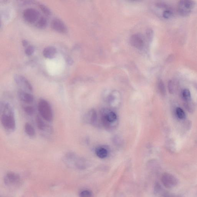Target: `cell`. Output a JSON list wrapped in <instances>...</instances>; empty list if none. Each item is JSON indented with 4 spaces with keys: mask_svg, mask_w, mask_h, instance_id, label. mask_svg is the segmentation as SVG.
I'll return each instance as SVG.
<instances>
[{
    "mask_svg": "<svg viewBox=\"0 0 197 197\" xmlns=\"http://www.w3.org/2000/svg\"><path fill=\"white\" fill-rule=\"evenodd\" d=\"M176 115L178 118L183 119L185 118V112L180 108H177L176 109Z\"/></svg>",
    "mask_w": 197,
    "mask_h": 197,
    "instance_id": "obj_21",
    "label": "cell"
},
{
    "mask_svg": "<svg viewBox=\"0 0 197 197\" xmlns=\"http://www.w3.org/2000/svg\"><path fill=\"white\" fill-rule=\"evenodd\" d=\"M14 81L17 85L27 91H32L33 88L29 81L22 75H16L14 77Z\"/></svg>",
    "mask_w": 197,
    "mask_h": 197,
    "instance_id": "obj_7",
    "label": "cell"
},
{
    "mask_svg": "<svg viewBox=\"0 0 197 197\" xmlns=\"http://www.w3.org/2000/svg\"><path fill=\"white\" fill-rule=\"evenodd\" d=\"M130 42L132 46L138 49L143 48L145 41L142 35L139 34H135L131 37Z\"/></svg>",
    "mask_w": 197,
    "mask_h": 197,
    "instance_id": "obj_9",
    "label": "cell"
},
{
    "mask_svg": "<svg viewBox=\"0 0 197 197\" xmlns=\"http://www.w3.org/2000/svg\"><path fill=\"white\" fill-rule=\"evenodd\" d=\"M162 190L161 185L159 183L155 184V194H158L161 192Z\"/></svg>",
    "mask_w": 197,
    "mask_h": 197,
    "instance_id": "obj_28",
    "label": "cell"
},
{
    "mask_svg": "<svg viewBox=\"0 0 197 197\" xmlns=\"http://www.w3.org/2000/svg\"><path fill=\"white\" fill-rule=\"evenodd\" d=\"M64 160L65 163L69 166H74L78 169H84L86 167L85 160L78 157L74 152H68L65 155Z\"/></svg>",
    "mask_w": 197,
    "mask_h": 197,
    "instance_id": "obj_2",
    "label": "cell"
},
{
    "mask_svg": "<svg viewBox=\"0 0 197 197\" xmlns=\"http://www.w3.org/2000/svg\"><path fill=\"white\" fill-rule=\"evenodd\" d=\"M24 128H25V132L29 136L33 137L35 135V130H34L33 127H32V125L28 123H26L25 124Z\"/></svg>",
    "mask_w": 197,
    "mask_h": 197,
    "instance_id": "obj_19",
    "label": "cell"
},
{
    "mask_svg": "<svg viewBox=\"0 0 197 197\" xmlns=\"http://www.w3.org/2000/svg\"><path fill=\"white\" fill-rule=\"evenodd\" d=\"M57 53V49L55 47L48 46L44 48L43 55L45 58L52 59L55 58Z\"/></svg>",
    "mask_w": 197,
    "mask_h": 197,
    "instance_id": "obj_13",
    "label": "cell"
},
{
    "mask_svg": "<svg viewBox=\"0 0 197 197\" xmlns=\"http://www.w3.org/2000/svg\"><path fill=\"white\" fill-rule=\"evenodd\" d=\"M24 109L25 113L29 115H33L35 111L33 107L30 106H25L24 107Z\"/></svg>",
    "mask_w": 197,
    "mask_h": 197,
    "instance_id": "obj_25",
    "label": "cell"
},
{
    "mask_svg": "<svg viewBox=\"0 0 197 197\" xmlns=\"http://www.w3.org/2000/svg\"><path fill=\"white\" fill-rule=\"evenodd\" d=\"M40 8H41V10L45 14V15H50L51 12L50 10L48 8V7L44 4H40L39 5Z\"/></svg>",
    "mask_w": 197,
    "mask_h": 197,
    "instance_id": "obj_23",
    "label": "cell"
},
{
    "mask_svg": "<svg viewBox=\"0 0 197 197\" xmlns=\"http://www.w3.org/2000/svg\"><path fill=\"white\" fill-rule=\"evenodd\" d=\"M121 99V95L119 92L114 91L109 95L108 101L111 107L116 108L119 106L120 104Z\"/></svg>",
    "mask_w": 197,
    "mask_h": 197,
    "instance_id": "obj_11",
    "label": "cell"
},
{
    "mask_svg": "<svg viewBox=\"0 0 197 197\" xmlns=\"http://www.w3.org/2000/svg\"><path fill=\"white\" fill-rule=\"evenodd\" d=\"M36 122L38 129L41 131H45L47 128H48L46 124L42 120L39 116H37L36 118Z\"/></svg>",
    "mask_w": 197,
    "mask_h": 197,
    "instance_id": "obj_17",
    "label": "cell"
},
{
    "mask_svg": "<svg viewBox=\"0 0 197 197\" xmlns=\"http://www.w3.org/2000/svg\"><path fill=\"white\" fill-rule=\"evenodd\" d=\"M152 34H153V33H152V31L151 30L148 29L147 31V37L149 40H151L152 39Z\"/></svg>",
    "mask_w": 197,
    "mask_h": 197,
    "instance_id": "obj_29",
    "label": "cell"
},
{
    "mask_svg": "<svg viewBox=\"0 0 197 197\" xmlns=\"http://www.w3.org/2000/svg\"><path fill=\"white\" fill-rule=\"evenodd\" d=\"M28 41H26V40H24V41H22V45H23L24 47L27 46L28 45Z\"/></svg>",
    "mask_w": 197,
    "mask_h": 197,
    "instance_id": "obj_31",
    "label": "cell"
},
{
    "mask_svg": "<svg viewBox=\"0 0 197 197\" xmlns=\"http://www.w3.org/2000/svg\"><path fill=\"white\" fill-rule=\"evenodd\" d=\"M48 25V20L44 17H41L38 20L36 24V26L40 28H45Z\"/></svg>",
    "mask_w": 197,
    "mask_h": 197,
    "instance_id": "obj_18",
    "label": "cell"
},
{
    "mask_svg": "<svg viewBox=\"0 0 197 197\" xmlns=\"http://www.w3.org/2000/svg\"><path fill=\"white\" fill-rule=\"evenodd\" d=\"M95 153L98 158L101 159H103L106 158L108 155V151L105 148H98L95 150Z\"/></svg>",
    "mask_w": 197,
    "mask_h": 197,
    "instance_id": "obj_16",
    "label": "cell"
},
{
    "mask_svg": "<svg viewBox=\"0 0 197 197\" xmlns=\"http://www.w3.org/2000/svg\"><path fill=\"white\" fill-rule=\"evenodd\" d=\"M97 119L96 111L94 109H91L85 115V122L90 124H94Z\"/></svg>",
    "mask_w": 197,
    "mask_h": 197,
    "instance_id": "obj_14",
    "label": "cell"
},
{
    "mask_svg": "<svg viewBox=\"0 0 197 197\" xmlns=\"http://www.w3.org/2000/svg\"><path fill=\"white\" fill-rule=\"evenodd\" d=\"M79 195V197H92V192L89 190H84L81 191Z\"/></svg>",
    "mask_w": 197,
    "mask_h": 197,
    "instance_id": "obj_22",
    "label": "cell"
},
{
    "mask_svg": "<svg viewBox=\"0 0 197 197\" xmlns=\"http://www.w3.org/2000/svg\"><path fill=\"white\" fill-rule=\"evenodd\" d=\"M20 181V177L19 175L14 172H8L4 178V182L6 185L10 186L18 185Z\"/></svg>",
    "mask_w": 197,
    "mask_h": 197,
    "instance_id": "obj_8",
    "label": "cell"
},
{
    "mask_svg": "<svg viewBox=\"0 0 197 197\" xmlns=\"http://www.w3.org/2000/svg\"><path fill=\"white\" fill-rule=\"evenodd\" d=\"M173 14V12L171 9H167L164 11L162 13V16L165 18H169L171 17Z\"/></svg>",
    "mask_w": 197,
    "mask_h": 197,
    "instance_id": "obj_26",
    "label": "cell"
},
{
    "mask_svg": "<svg viewBox=\"0 0 197 197\" xmlns=\"http://www.w3.org/2000/svg\"><path fill=\"white\" fill-rule=\"evenodd\" d=\"M158 88H159L160 92L161 95H165V90L164 83L161 80L158 83Z\"/></svg>",
    "mask_w": 197,
    "mask_h": 197,
    "instance_id": "obj_24",
    "label": "cell"
},
{
    "mask_svg": "<svg viewBox=\"0 0 197 197\" xmlns=\"http://www.w3.org/2000/svg\"><path fill=\"white\" fill-rule=\"evenodd\" d=\"M195 5V3L193 1L188 0L181 1L178 3V12L182 16H187L190 13Z\"/></svg>",
    "mask_w": 197,
    "mask_h": 197,
    "instance_id": "obj_4",
    "label": "cell"
},
{
    "mask_svg": "<svg viewBox=\"0 0 197 197\" xmlns=\"http://www.w3.org/2000/svg\"><path fill=\"white\" fill-rule=\"evenodd\" d=\"M1 121L4 128L8 130L13 131L15 128V121L12 107L5 102L0 105Z\"/></svg>",
    "mask_w": 197,
    "mask_h": 197,
    "instance_id": "obj_1",
    "label": "cell"
},
{
    "mask_svg": "<svg viewBox=\"0 0 197 197\" xmlns=\"http://www.w3.org/2000/svg\"><path fill=\"white\" fill-rule=\"evenodd\" d=\"M179 86V82L176 80H172L169 81L168 83L169 92L172 94L175 93L178 91Z\"/></svg>",
    "mask_w": 197,
    "mask_h": 197,
    "instance_id": "obj_15",
    "label": "cell"
},
{
    "mask_svg": "<svg viewBox=\"0 0 197 197\" xmlns=\"http://www.w3.org/2000/svg\"><path fill=\"white\" fill-rule=\"evenodd\" d=\"M68 62L70 65H72V64L71 63V62H72V61L71 60V59H69L68 60Z\"/></svg>",
    "mask_w": 197,
    "mask_h": 197,
    "instance_id": "obj_32",
    "label": "cell"
},
{
    "mask_svg": "<svg viewBox=\"0 0 197 197\" xmlns=\"http://www.w3.org/2000/svg\"><path fill=\"white\" fill-rule=\"evenodd\" d=\"M161 197H179L176 195H174V194L168 193V192H165L162 194Z\"/></svg>",
    "mask_w": 197,
    "mask_h": 197,
    "instance_id": "obj_30",
    "label": "cell"
},
{
    "mask_svg": "<svg viewBox=\"0 0 197 197\" xmlns=\"http://www.w3.org/2000/svg\"><path fill=\"white\" fill-rule=\"evenodd\" d=\"M39 12L35 8H26L23 13V18L26 22L32 24L38 20L39 17Z\"/></svg>",
    "mask_w": 197,
    "mask_h": 197,
    "instance_id": "obj_5",
    "label": "cell"
},
{
    "mask_svg": "<svg viewBox=\"0 0 197 197\" xmlns=\"http://www.w3.org/2000/svg\"><path fill=\"white\" fill-rule=\"evenodd\" d=\"M182 96L185 102H189L191 100V95L190 92L188 89L183 90L182 92Z\"/></svg>",
    "mask_w": 197,
    "mask_h": 197,
    "instance_id": "obj_20",
    "label": "cell"
},
{
    "mask_svg": "<svg viewBox=\"0 0 197 197\" xmlns=\"http://www.w3.org/2000/svg\"><path fill=\"white\" fill-rule=\"evenodd\" d=\"M38 109L41 116L45 120L50 122L52 119V112L51 107L48 101L43 99L40 100Z\"/></svg>",
    "mask_w": 197,
    "mask_h": 197,
    "instance_id": "obj_3",
    "label": "cell"
},
{
    "mask_svg": "<svg viewBox=\"0 0 197 197\" xmlns=\"http://www.w3.org/2000/svg\"><path fill=\"white\" fill-rule=\"evenodd\" d=\"M34 51H35V48H34V47L32 46V45H29L26 48L25 52L27 55L30 56V55H32L34 53Z\"/></svg>",
    "mask_w": 197,
    "mask_h": 197,
    "instance_id": "obj_27",
    "label": "cell"
},
{
    "mask_svg": "<svg viewBox=\"0 0 197 197\" xmlns=\"http://www.w3.org/2000/svg\"><path fill=\"white\" fill-rule=\"evenodd\" d=\"M161 180L164 186L168 189L175 188L178 183V179L175 176L166 172L162 175Z\"/></svg>",
    "mask_w": 197,
    "mask_h": 197,
    "instance_id": "obj_6",
    "label": "cell"
},
{
    "mask_svg": "<svg viewBox=\"0 0 197 197\" xmlns=\"http://www.w3.org/2000/svg\"><path fill=\"white\" fill-rule=\"evenodd\" d=\"M51 26L53 29L61 33H65L68 31L66 25L61 20L55 18L51 23Z\"/></svg>",
    "mask_w": 197,
    "mask_h": 197,
    "instance_id": "obj_10",
    "label": "cell"
},
{
    "mask_svg": "<svg viewBox=\"0 0 197 197\" xmlns=\"http://www.w3.org/2000/svg\"><path fill=\"white\" fill-rule=\"evenodd\" d=\"M18 95L21 100L27 103H31L34 101L33 96L23 90H20L18 91Z\"/></svg>",
    "mask_w": 197,
    "mask_h": 197,
    "instance_id": "obj_12",
    "label": "cell"
}]
</instances>
